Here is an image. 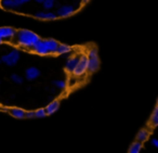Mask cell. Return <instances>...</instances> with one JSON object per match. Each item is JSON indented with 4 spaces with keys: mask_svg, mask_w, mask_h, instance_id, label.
Returning <instances> with one entry per match:
<instances>
[{
    "mask_svg": "<svg viewBox=\"0 0 158 153\" xmlns=\"http://www.w3.org/2000/svg\"><path fill=\"white\" fill-rule=\"evenodd\" d=\"M15 37L18 44L27 49H31L34 45L40 39L37 34H35L31 31H28V29H21V31L16 32Z\"/></svg>",
    "mask_w": 158,
    "mask_h": 153,
    "instance_id": "1",
    "label": "cell"
},
{
    "mask_svg": "<svg viewBox=\"0 0 158 153\" xmlns=\"http://www.w3.org/2000/svg\"><path fill=\"white\" fill-rule=\"evenodd\" d=\"M88 71L90 73H94L100 68V60L97 48H91L88 51Z\"/></svg>",
    "mask_w": 158,
    "mask_h": 153,
    "instance_id": "2",
    "label": "cell"
},
{
    "mask_svg": "<svg viewBox=\"0 0 158 153\" xmlns=\"http://www.w3.org/2000/svg\"><path fill=\"white\" fill-rule=\"evenodd\" d=\"M20 57H21L20 51L16 50V49H13V50H11V51H9V52L5 53V55H2V57L0 58V59H1V62L5 63L6 65L14 66V65H16V63L19 62Z\"/></svg>",
    "mask_w": 158,
    "mask_h": 153,
    "instance_id": "3",
    "label": "cell"
},
{
    "mask_svg": "<svg viewBox=\"0 0 158 153\" xmlns=\"http://www.w3.org/2000/svg\"><path fill=\"white\" fill-rule=\"evenodd\" d=\"M87 71H88V57L82 55L81 57H79V61L77 63L73 74L75 76H82V75L86 74Z\"/></svg>",
    "mask_w": 158,
    "mask_h": 153,
    "instance_id": "4",
    "label": "cell"
},
{
    "mask_svg": "<svg viewBox=\"0 0 158 153\" xmlns=\"http://www.w3.org/2000/svg\"><path fill=\"white\" fill-rule=\"evenodd\" d=\"M75 12H76V8L73 5H63L57 8L56 15L60 18H67L69 15H73Z\"/></svg>",
    "mask_w": 158,
    "mask_h": 153,
    "instance_id": "5",
    "label": "cell"
},
{
    "mask_svg": "<svg viewBox=\"0 0 158 153\" xmlns=\"http://www.w3.org/2000/svg\"><path fill=\"white\" fill-rule=\"evenodd\" d=\"M0 6L9 11H16L19 8L22 7L20 0H0Z\"/></svg>",
    "mask_w": 158,
    "mask_h": 153,
    "instance_id": "6",
    "label": "cell"
},
{
    "mask_svg": "<svg viewBox=\"0 0 158 153\" xmlns=\"http://www.w3.org/2000/svg\"><path fill=\"white\" fill-rule=\"evenodd\" d=\"M16 31L12 27H0V38L3 42L11 40L13 37H15Z\"/></svg>",
    "mask_w": 158,
    "mask_h": 153,
    "instance_id": "7",
    "label": "cell"
},
{
    "mask_svg": "<svg viewBox=\"0 0 158 153\" xmlns=\"http://www.w3.org/2000/svg\"><path fill=\"white\" fill-rule=\"evenodd\" d=\"M31 49H33L34 52H36L37 55H50V53H49V51H48V49H47V47H46V44H44V40H42V39L38 40V42L34 45V47Z\"/></svg>",
    "mask_w": 158,
    "mask_h": 153,
    "instance_id": "8",
    "label": "cell"
},
{
    "mask_svg": "<svg viewBox=\"0 0 158 153\" xmlns=\"http://www.w3.org/2000/svg\"><path fill=\"white\" fill-rule=\"evenodd\" d=\"M40 76V71L35 66H31V68H26L25 71V78L27 81H35L36 78Z\"/></svg>",
    "mask_w": 158,
    "mask_h": 153,
    "instance_id": "9",
    "label": "cell"
},
{
    "mask_svg": "<svg viewBox=\"0 0 158 153\" xmlns=\"http://www.w3.org/2000/svg\"><path fill=\"white\" fill-rule=\"evenodd\" d=\"M78 61H79V57H77V55H74V57L69 58V59L66 61L65 70L67 71L68 73H73L75 68H76L77 63H78Z\"/></svg>",
    "mask_w": 158,
    "mask_h": 153,
    "instance_id": "10",
    "label": "cell"
},
{
    "mask_svg": "<svg viewBox=\"0 0 158 153\" xmlns=\"http://www.w3.org/2000/svg\"><path fill=\"white\" fill-rule=\"evenodd\" d=\"M59 109H60V101L59 100L51 101V102L46 107L47 115H52V114H54Z\"/></svg>",
    "mask_w": 158,
    "mask_h": 153,
    "instance_id": "11",
    "label": "cell"
},
{
    "mask_svg": "<svg viewBox=\"0 0 158 153\" xmlns=\"http://www.w3.org/2000/svg\"><path fill=\"white\" fill-rule=\"evenodd\" d=\"M44 44L48 49L49 53H55L56 52L57 46H59V42L54 39H44Z\"/></svg>",
    "mask_w": 158,
    "mask_h": 153,
    "instance_id": "12",
    "label": "cell"
},
{
    "mask_svg": "<svg viewBox=\"0 0 158 153\" xmlns=\"http://www.w3.org/2000/svg\"><path fill=\"white\" fill-rule=\"evenodd\" d=\"M10 114L15 118H24L25 117V111L21 107H12L10 109Z\"/></svg>",
    "mask_w": 158,
    "mask_h": 153,
    "instance_id": "13",
    "label": "cell"
},
{
    "mask_svg": "<svg viewBox=\"0 0 158 153\" xmlns=\"http://www.w3.org/2000/svg\"><path fill=\"white\" fill-rule=\"evenodd\" d=\"M72 51V48H70L68 45H65V44H59L57 46V49H56V55H67Z\"/></svg>",
    "mask_w": 158,
    "mask_h": 153,
    "instance_id": "14",
    "label": "cell"
},
{
    "mask_svg": "<svg viewBox=\"0 0 158 153\" xmlns=\"http://www.w3.org/2000/svg\"><path fill=\"white\" fill-rule=\"evenodd\" d=\"M148 136H149V133L147 129H141L138 133V135H136V141H140V142L146 141V140L148 139Z\"/></svg>",
    "mask_w": 158,
    "mask_h": 153,
    "instance_id": "15",
    "label": "cell"
},
{
    "mask_svg": "<svg viewBox=\"0 0 158 153\" xmlns=\"http://www.w3.org/2000/svg\"><path fill=\"white\" fill-rule=\"evenodd\" d=\"M142 150V142L140 141H134L133 143L130 146L128 153H140V151Z\"/></svg>",
    "mask_w": 158,
    "mask_h": 153,
    "instance_id": "16",
    "label": "cell"
},
{
    "mask_svg": "<svg viewBox=\"0 0 158 153\" xmlns=\"http://www.w3.org/2000/svg\"><path fill=\"white\" fill-rule=\"evenodd\" d=\"M151 125L153 127H157L158 126V107H156L153 111V114H152L151 117Z\"/></svg>",
    "mask_w": 158,
    "mask_h": 153,
    "instance_id": "17",
    "label": "cell"
},
{
    "mask_svg": "<svg viewBox=\"0 0 158 153\" xmlns=\"http://www.w3.org/2000/svg\"><path fill=\"white\" fill-rule=\"evenodd\" d=\"M10 79L12 81V83L16 84V85H22V84L24 83V78L19 74H12L11 76H10Z\"/></svg>",
    "mask_w": 158,
    "mask_h": 153,
    "instance_id": "18",
    "label": "cell"
},
{
    "mask_svg": "<svg viewBox=\"0 0 158 153\" xmlns=\"http://www.w3.org/2000/svg\"><path fill=\"white\" fill-rule=\"evenodd\" d=\"M55 5V0H44L42 6L46 10H51Z\"/></svg>",
    "mask_w": 158,
    "mask_h": 153,
    "instance_id": "19",
    "label": "cell"
},
{
    "mask_svg": "<svg viewBox=\"0 0 158 153\" xmlns=\"http://www.w3.org/2000/svg\"><path fill=\"white\" fill-rule=\"evenodd\" d=\"M47 116V112L46 109H38L35 111V117L37 118H44Z\"/></svg>",
    "mask_w": 158,
    "mask_h": 153,
    "instance_id": "20",
    "label": "cell"
},
{
    "mask_svg": "<svg viewBox=\"0 0 158 153\" xmlns=\"http://www.w3.org/2000/svg\"><path fill=\"white\" fill-rule=\"evenodd\" d=\"M53 85L56 88H59V89H64L66 87V83L64 81H53Z\"/></svg>",
    "mask_w": 158,
    "mask_h": 153,
    "instance_id": "21",
    "label": "cell"
},
{
    "mask_svg": "<svg viewBox=\"0 0 158 153\" xmlns=\"http://www.w3.org/2000/svg\"><path fill=\"white\" fill-rule=\"evenodd\" d=\"M59 16L56 15V13H53V12H47V20L46 21H54Z\"/></svg>",
    "mask_w": 158,
    "mask_h": 153,
    "instance_id": "22",
    "label": "cell"
},
{
    "mask_svg": "<svg viewBox=\"0 0 158 153\" xmlns=\"http://www.w3.org/2000/svg\"><path fill=\"white\" fill-rule=\"evenodd\" d=\"M35 18L38 19V20L46 21L47 20V13L46 12H37V13L35 14Z\"/></svg>",
    "mask_w": 158,
    "mask_h": 153,
    "instance_id": "23",
    "label": "cell"
},
{
    "mask_svg": "<svg viewBox=\"0 0 158 153\" xmlns=\"http://www.w3.org/2000/svg\"><path fill=\"white\" fill-rule=\"evenodd\" d=\"M25 117H26V118H34V117H35V111L25 112Z\"/></svg>",
    "mask_w": 158,
    "mask_h": 153,
    "instance_id": "24",
    "label": "cell"
},
{
    "mask_svg": "<svg viewBox=\"0 0 158 153\" xmlns=\"http://www.w3.org/2000/svg\"><path fill=\"white\" fill-rule=\"evenodd\" d=\"M152 144H153L155 148H158V139H156V138H154V139H152Z\"/></svg>",
    "mask_w": 158,
    "mask_h": 153,
    "instance_id": "25",
    "label": "cell"
},
{
    "mask_svg": "<svg viewBox=\"0 0 158 153\" xmlns=\"http://www.w3.org/2000/svg\"><path fill=\"white\" fill-rule=\"evenodd\" d=\"M29 1H31V0H20V2L22 3V6L25 5V3H28Z\"/></svg>",
    "mask_w": 158,
    "mask_h": 153,
    "instance_id": "26",
    "label": "cell"
},
{
    "mask_svg": "<svg viewBox=\"0 0 158 153\" xmlns=\"http://www.w3.org/2000/svg\"><path fill=\"white\" fill-rule=\"evenodd\" d=\"M34 1H35L36 3H44V0H34Z\"/></svg>",
    "mask_w": 158,
    "mask_h": 153,
    "instance_id": "27",
    "label": "cell"
},
{
    "mask_svg": "<svg viewBox=\"0 0 158 153\" xmlns=\"http://www.w3.org/2000/svg\"><path fill=\"white\" fill-rule=\"evenodd\" d=\"M89 1H90V0H82V2L84 3H87V2H89Z\"/></svg>",
    "mask_w": 158,
    "mask_h": 153,
    "instance_id": "28",
    "label": "cell"
},
{
    "mask_svg": "<svg viewBox=\"0 0 158 153\" xmlns=\"http://www.w3.org/2000/svg\"><path fill=\"white\" fill-rule=\"evenodd\" d=\"M2 42H3V40H2V39H1V38H0V45L2 44Z\"/></svg>",
    "mask_w": 158,
    "mask_h": 153,
    "instance_id": "29",
    "label": "cell"
},
{
    "mask_svg": "<svg viewBox=\"0 0 158 153\" xmlns=\"http://www.w3.org/2000/svg\"><path fill=\"white\" fill-rule=\"evenodd\" d=\"M0 63H1V59H0Z\"/></svg>",
    "mask_w": 158,
    "mask_h": 153,
    "instance_id": "30",
    "label": "cell"
},
{
    "mask_svg": "<svg viewBox=\"0 0 158 153\" xmlns=\"http://www.w3.org/2000/svg\"><path fill=\"white\" fill-rule=\"evenodd\" d=\"M157 104H158V99H157Z\"/></svg>",
    "mask_w": 158,
    "mask_h": 153,
    "instance_id": "31",
    "label": "cell"
}]
</instances>
